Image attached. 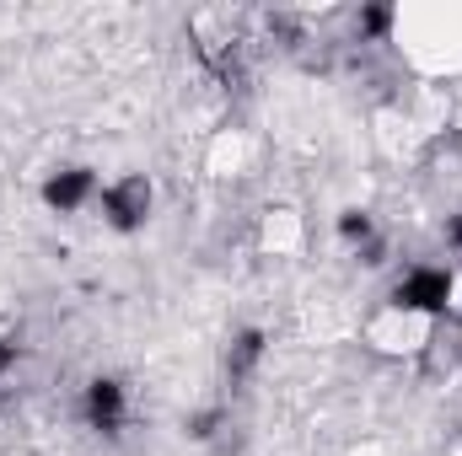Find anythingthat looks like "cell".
I'll return each mask as SVG.
<instances>
[{
    "label": "cell",
    "instance_id": "30bf717a",
    "mask_svg": "<svg viewBox=\"0 0 462 456\" xmlns=\"http://www.w3.org/2000/svg\"><path fill=\"white\" fill-rule=\"evenodd\" d=\"M355 456H387V451H382V446H360Z\"/></svg>",
    "mask_w": 462,
    "mask_h": 456
},
{
    "label": "cell",
    "instance_id": "9c48e42d",
    "mask_svg": "<svg viewBox=\"0 0 462 456\" xmlns=\"http://www.w3.org/2000/svg\"><path fill=\"white\" fill-rule=\"evenodd\" d=\"M22 354H27V343H22V333H16V328H0V387H5L11 376H16Z\"/></svg>",
    "mask_w": 462,
    "mask_h": 456
},
{
    "label": "cell",
    "instance_id": "7a4b0ae2",
    "mask_svg": "<svg viewBox=\"0 0 462 456\" xmlns=\"http://www.w3.org/2000/svg\"><path fill=\"white\" fill-rule=\"evenodd\" d=\"M76 419H81V430H92L103 441H124L129 424H134V392H129V381L114 376V370L92 376L76 392Z\"/></svg>",
    "mask_w": 462,
    "mask_h": 456
},
{
    "label": "cell",
    "instance_id": "ba28073f",
    "mask_svg": "<svg viewBox=\"0 0 462 456\" xmlns=\"http://www.w3.org/2000/svg\"><path fill=\"white\" fill-rule=\"evenodd\" d=\"M231 430V408H226V397H216V403H199L189 419H183V435L189 441H199V446H210V441H221Z\"/></svg>",
    "mask_w": 462,
    "mask_h": 456
},
{
    "label": "cell",
    "instance_id": "277c9868",
    "mask_svg": "<svg viewBox=\"0 0 462 456\" xmlns=\"http://www.w3.org/2000/svg\"><path fill=\"white\" fill-rule=\"evenodd\" d=\"M97 210H103V226H108V231L134 236V231H145L151 210H156V183H151L145 172H118V178L103 183Z\"/></svg>",
    "mask_w": 462,
    "mask_h": 456
},
{
    "label": "cell",
    "instance_id": "8fae6325",
    "mask_svg": "<svg viewBox=\"0 0 462 456\" xmlns=\"http://www.w3.org/2000/svg\"><path fill=\"white\" fill-rule=\"evenodd\" d=\"M447 456H462V446H457V451H447Z\"/></svg>",
    "mask_w": 462,
    "mask_h": 456
},
{
    "label": "cell",
    "instance_id": "52a82bcc",
    "mask_svg": "<svg viewBox=\"0 0 462 456\" xmlns=\"http://www.w3.org/2000/svg\"><path fill=\"white\" fill-rule=\"evenodd\" d=\"M301 242H307V226H301L296 210H263L258 215V247L269 258H296Z\"/></svg>",
    "mask_w": 462,
    "mask_h": 456
},
{
    "label": "cell",
    "instance_id": "3957f363",
    "mask_svg": "<svg viewBox=\"0 0 462 456\" xmlns=\"http://www.w3.org/2000/svg\"><path fill=\"white\" fill-rule=\"evenodd\" d=\"M441 333V323H425V317H414V312H398V306H387V301H376V312L360 323V339L371 343L376 354H387V360H414V354H425L430 343Z\"/></svg>",
    "mask_w": 462,
    "mask_h": 456
},
{
    "label": "cell",
    "instance_id": "8992f818",
    "mask_svg": "<svg viewBox=\"0 0 462 456\" xmlns=\"http://www.w3.org/2000/svg\"><path fill=\"white\" fill-rule=\"evenodd\" d=\"M263 360H269V333H263V328H236L226 339V354H221L226 387H247V381L263 370Z\"/></svg>",
    "mask_w": 462,
    "mask_h": 456
},
{
    "label": "cell",
    "instance_id": "6da1fadb",
    "mask_svg": "<svg viewBox=\"0 0 462 456\" xmlns=\"http://www.w3.org/2000/svg\"><path fill=\"white\" fill-rule=\"evenodd\" d=\"M452 296H457V274H452L447 263L414 258V263H403V269L393 274V285H387L382 301L398 306V312H414V317H425V323H447Z\"/></svg>",
    "mask_w": 462,
    "mask_h": 456
},
{
    "label": "cell",
    "instance_id": "5b68a950",
    "mask_svg": "<svg viewBox=\"0 0 462 456\" xmlns=\"http://www.w3.org/2000/svg\"><path fill=\"white\" fill-rule=\"evenodd\" d=\"M97 194H103V178H97L92 167H81V161L54 167V172L43 178V188H38L43 210H54V215H81V210L97 205Z\"/></svg>",
    "mask_w": 462,
    "mask_h": 456
}]
</instances>
